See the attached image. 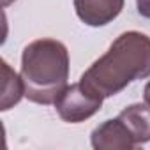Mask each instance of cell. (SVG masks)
Returning <instances> with one entry per match:
<instances>
[{"label": "cell", "instance_id": "6da1fadb", "mask_svg": "<svg viewBox=\"0 0 150 150\" xmlns=\"http://www.w3.org/2000/svg\"><path fill=\"white\" fill-rule=\"evenodd\" d=\"M150 76V37L141 32L120 34L110 50L96 60L80 81L99 92L103 97H111L122 92L136 80Z\"/></svg>", "mask_w": 150, "mask_h": 150}, {"label": "cell", "instance_id": "7a4b0ae2", "mask_svg": "<svg viewBox=\"0 0 150 150\" xmlns=\"http://www.w3.org/2000/svg\"><path fill=\"white\" fill-rule=\"evenodd\" d=\"M25 97L37 104H53L69 80V53L57 39H37L21 55Z\"/></svg>", "mask_w": 150, "mask_h": 150}, {"label": "cell", "instance_id": "3957f363", "mask_svg": "<svg viewBox=\"0 0 150 150\" xmlns=\"http://www.w3.org/2000/svg\"><path fill=\"white\" fill-rule=\"evenodd\" d=\"M103 96L85 85L83 81L65 87V90L55 101V110L64 122L78 124L94 117L103 106Z\"/></svg>", "mask_w": 150, "mask_h": 150}, {"label": "cell", "instance_id": "277c9868", "mask_svg": "<svg viewBox=\"0 0 150 150\" xmlns=\"http://www.w3.org/2000/svg\"><path fill=\"white\" fill-rule=\"evenodd\" d=\"M92 146L96 150H131L136 146V141L127 125L117 117L94 129Z\"/></svg>", "mask_w": 150, "mask_h": 150}, {"label": "cell", "instance_id": "5b68a950", "mask_svg": "<svg viewBox=\"0 0 150 150\" xmlns=\"http://www.w3.org/2000/svg\"><path fill=\"white\" fill-rule=\"evenodd\" d=\"M74 9L85 25L103 27L122 13L124 0H74Z\"/></svg>", "mask_w": 150, "mask_h": 150}, {"label": "cell", "instance_id": "8992f818", "mask_svg": "<svg viewBox=\"0 0 150 150\" xmlns=\"http://www.w3.org/2000/svg\"><path fill=\"white\" fill-rule=\"evenodd\" d=\"M118 118L131 131L136 145L150 141V106L145 104H131L124 111H120Z\"/></svg>", "mask_w": 150, "mask_h": 150}, {"label": "cell", "instance_id": "52a82bcc", "mask_svg": "<svg viewBox=\"0 0 150 150\" xmlns=\"http://www.w3.org/2000/svg\"><path fill=\"white\" fill-rule=\"evenodd\" d=\"M25 96V85L21 76L9 67L6 60H2V99H0V110L7 111L14 104L20 103V99Z\"/></svg>", "mask_w": 150, "mask_h": 150}, {"label": "cell", "instance_id": "ba28073f", "mask_svg": "<svg viewBox=\"0 0 150 150\" xmlns=\"http://www.w3.org/2000/svg\"><path fill=\"white\" fill-rule=\"evenodd\" d=\"M136 7L143 18L150 20V0H136Z\"/></svg>", "mask_w": 150, "mask_h": 150}, {"label": "cell", "instance_id": "9c48e42d", "mask_svg": "<svg viewBox=\"0 0 150 150\" xmlns=\"http://www.w3.org/2000/svg\"><path fill=\"white\" fill-rule=\"evenodd\" d=\"M143 97H145V103L150 106V81L146 83V87H145V92H143Z\"/></svg>", "mask_w": 150, "mask_h": 150}, {"label": "cell", "instance_id": "30bf717a", "mask_svg": "<svg viewBox=\"0 0 150 150\" xmlns=\"http://www.w3.org/2000/svg\"><path fill=\"white\" fill-rule=\"evenodd\" d=\"M13 2H14V0H2V6H4V7H7V6H9V4H13Z\"/></svg>", "mask_w": 150, "mask_h": 150}]
</instances>
